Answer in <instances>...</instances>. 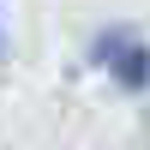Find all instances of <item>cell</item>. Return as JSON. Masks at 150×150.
<instances>
[{
	"label": "cell",
	"instance_id": "6da1fadb",
	"mask_svg": "<svg viewBox=\"0 0 150 150\" xmlns=\"http://www.w3.org/2000/svg\"><path fill=\"white\" fill-rule=\"evenodd\" d=\"M90 66L108 72L120 90H150V42L138 30H126V24H108L90 42Z\"/></svg>",
	"mask_w": 150,
	"mask_h": 150
}]
</instances>
